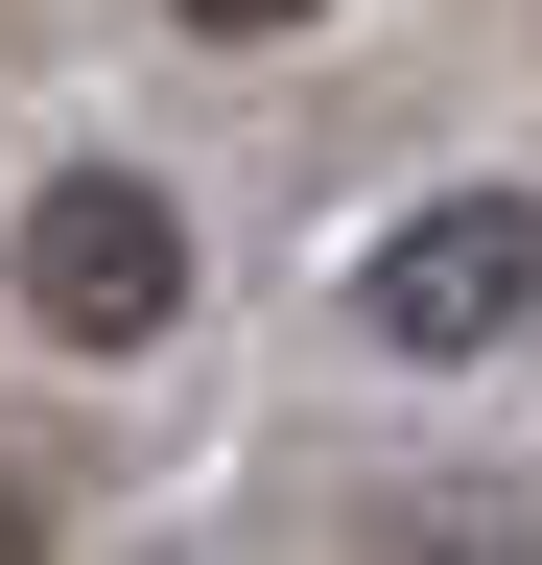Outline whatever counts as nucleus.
<instances>
[{"mask_svg":"<svg viewBox=\"0 0 542 565\" xmlns=\"http://www.w3.org/2000/svg\"><path fill=\"white\" fill-rule=\"evenodd\" d=\"M189 24H213V47H236V24H307V0H189Z\"/></svg>","mask_w":542,"mask_h":565,"instance_id":"3","label":"nucleus"},{"mask_svg":"<svg viewBox=\"0 0 542 565\" xmlns=\"http://www.w3.org/2000/svg\"><path fill=\"white\" fill-rule=\"evenodd\" d=\"M0 542H24V494H0Z\"/></svg>","mask_w":542,"mask_h":565,"instance_id":"4","label":"nucleus"},{"mask_svg":"<svg viewBox=\"0 0 542 565\" xmlns=\"http://www.w3.org/2000/svg\"><path fill=\"white\" fill-rule=\"evenodd\" d=\"M354 307H378V353H496V330L542 307V212H519V189H448L425 236H378Z\"/></svg>","mask_w":542,"mask_h":565,"instance_id":"2","label":"nucleus"},{"mask_svg":"<svg viewBox=\"0 0 542 565\" xmlns=\"http://www.w3.org/2000/svg\"><path fill=\"white\" fill-rule=\"evenodd\" d=\"M166 307H189V212H166L142 166H72V189L24 212V330H72V353H142Z\"/></svg>","mask_w":542,"mask_h":565,"instance_id":"1","label":"nucleus"}]
</instances>
